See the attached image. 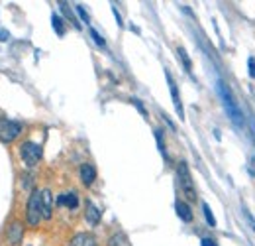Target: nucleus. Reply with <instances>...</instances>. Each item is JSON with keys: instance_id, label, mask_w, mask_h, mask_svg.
Returning <instances> with one entry per match:
<instances>
[{"instance_id": "nucleus-1", "label": "nucleus", "mask_w": 255, "mask_h": 246, "mask_svg": "<svg viewBox=\"0 0 255 246\" xmlns=\"http://www.w3.org/2000/svg\"><path fill=\"white\" fill-rule=\"evenodd\" d=\"M216 91H218V95H220V98H222V104H224V108H226L230 120L234 122L235 126H241V124H243V114H241V110H239V106H237L234 95H232L230 89L226 87V83H224V81H218V83H216Z\"/></svg>"}, {"instance_id": "nucleus-2", "label": "nucleus", "mask_w": 255, "mask_h": 246, "mask_svg": "<svg viewBox=\"0 0 255 246\" xmlns=\"http://www.w3.org/2000/svg\"><path fill=\"white\" fill-rule=\"evenodd\" d=\"M42 219H43V213H42V191L34 189L30 193L28 203H26V222L30 226H38Z\"/></svg>"}, {"instance_id": "nucleus-3", "label": "nucleus", "mask_w": 255, "mask_h": 246, "mask_svg": "<svg viewBox=\"0 0 255 246\" xmlns=\"http://www.w3.org/2000/svg\"><path fill=\"white\" fill-rule=\"evenodd\" d=\"M177 179H179V187H181L183 195L189 201H196V189H194V181L191 177L187 162H179V166H177Z\"/></svg>"}, {"instance_id": "nucleus-4", "label": "nucleus", "mask_w": 255, "mask_h": 246, "mask_svg": "<svg viewBox=\"0 0 255 246\" xmlns=\"http://www.w3.org/2000/svg\"><path fill=\"white\" fill-rule=\"evenodd\" d=\"M24 130L22 122L10 120V118H0V142L2 144H10L14 142Z\"/></svg>"}, {"instance_id": "nucleus-5", "label": "nucleus", "mask_w": 255, "mask_h": 246, "mask_svg": "<svg viewBox=\"0 0 255 246\" xmlns=\"http://www.w3.org/2000/svg\"><path fill=\"white\" fill-rule=\"evenodd\" d=\"M42 156H43V150H42L40 144H36V142H24V144H20V158H22V162H24L26 168H36L40 164Z\"/></svg>"}, {"instance_id": "nucleus-6", "label": "nucleus", "mask_w": 255, "mask_h": 246, "mask_svg": "<svg viewBox=\"0 0 255 246\" xmlns=\"http://www.w3.org/2000/svg\"><path fill=\"white\" fill-rule=\"evenodd\" d=\"M22 238H24V226H22V222H20V221L10 222L8 228H6V240H8L12 246H18V244L22 242Z\"/></svg>"}, {"instance_id": "nucleus-7", "label": "nucleus", "mask_w": 255, "mask_h": 246, "mask_svg": "<svg viewBox=\"0 0 255 246\" xmlns=\"http://www.w3.org/2000/svg\"><path fill=\"white\" fill-rule=\"evenodd\" d=\"M165 77H167V83H169V91H171V97H173V104H175V108H177V114H179V118L183 120V118H185V108H183V102H181L179 89H177V85H175V81H173V77H171L169 71H165Z\"/></svg>"}, {"instance_id": "nucleus-8", "label": "nucleus", "mask_w": 255, "mask_h": 246, "mask_svg": "<svg viewBox=\"0 0 255 246\" xmlns=\"http://www.w3.org/2000/svg\"><path fill=\"white\" fill-rule=\"evenodd\" d=\"M57 205L75 211L79 207V195H77V191H65V193H61L57 197Z\"/></svg>"}, {"instance_id": "nucleus-9", "label": "nucleus", "mask_w": 255, "mask_h": 246, "mask_svg": "<svg viewBox=\"0 0 255 246\" xmlns=\"http://www.w3.org/2000/svg\"><path fill=\"white\" fill-rule=\"evenodd\" d=\"M85 219H86V222L90 224V226H98V222H100V217H102V213H100V209L92 203V201H86L85 203Z\"/></svg>"}, {"instance_id": "nucleus-10", "label": "nucleus", "mask_w": 255, "mask_h": 246, "mask_svg": "<svg viewBox=\"0 0 255 246\" xmlns=\"http://www.w3.org/2000/svg\"><path fill=\"white\" fill-rule=\"evenodd\" d=\"M42 213H43L45 221H49L53 217V195H51L49 189L42 191Z\"/></svg>"}, {"instance_id": "nucleus-11", "label": "nucleus", "mask_w": 255, "mask_h": 246, "mask_svg": "<svg viewBox=\"0 0 255 246\" xmlns=\"http://www.w3.org/2000/svg\"><path fill=\"white\" fill-rule=\"evenodd\" d=\"M79 175H81L83 185H92L94 179H96V170H94V166H90V164H83V166L79 168Z\"/></svg>"}, {"instance_id": "nucleus-12", "label": "nucleus", "mask_w": 255, "mask_h": 246, "mask_svg": "<svg viewBox=\"0 0 255 246\" xmlns=\"http://www.w3.org/2000/svg\"><path fill=\"white\" fill-rule=\"evenodd\" d=\"M69 246H96V240H94V236L88 234V232H77V234L71 238Z\"/></svg>"}, {"instance_id": "nucleus-13", "label": "nucleus", "mask_w": 255, "mask_h": 246, "mask_svg": "<svg viewBox=\"0 0 255 246\" xmlns=\"http://www.w3.org/2000/svg\"><path fill=\"white\" fill-rule=\"evenodd\" d=\"M175 211H177V215H179V219L181 221H185V222H192V211H191V207L187 205V203H183V201H177L175 203Z\"/></svg>"}, {"instance_id": "nucleus-14", "label": "nucleus", "mask_w": 255, "mask_h": 246, "mask_svg": "<svg viewBox=\"0 0 255 246\" xmlns=\"http://www.w3.org/2000/svg\"><path fill=\"white\" fill-rule=\"evenodd\" d=\"M108 246H130V242H128V238H126L122 232H116V234L110 236Z\"/></svg>"}, {"instance_id": "nucleus-15", "label": "nucleus", "mask_w": 255, "mask_h": 246, "mask_svg": "<svg viewBox=\"0 0 255 246\" xmlns=\"http://www.w3.org/2000/svg\"><path fill=\"white\" fill-rule=\"evenodd\" d=\"M51 26H53V30L57 32V36H63V34H65V26H63V18H61V16L53 14V16H51Z\"/></svg>"}, {"instance_id": "nucleus-16", "label": "nucleus", "mask_w": 255, "mask_h": 246, "mask_svg": "<svg viewBox=\"0 0 255 246\" xmlns=\"http://www.w3.org/2000/svg\"><path fill=\"white\" fill-rule=\"evenodd\" d=\"M177 53H179V57H181V61H183V65H185V69H187V71H191V69H192V61H191V57H189L187 49H185V48H179V49H177Z\"/></svg>"}, {"instance_id": "nucleus-17", "label": "nucleus", "mask_w": 255, "mask_h": 246, "mask_svg": "<svg viewBox=\"0 0 255 246\" xmlns=\"http://www.w3.org/2000/svg\"><path fill=\"white\" fill-rule=\"evenodd\" d=\"M202 211H204V217H206L208 226H216V219H214V215H212V211H210L208 203H202Z\"/></svg>"}, {"instance_id": "nucleus-18", "label": "nucleus", "mask_w": 255, "mask_h": 246, "mask_svg": "<svg viewBox=\"0 0 255 246\" xmlns=\"http://www.w3.org/2000/svg\"><path fill=\"white\" fill-rule=\"evenodd\" d=\"M59 8H61V10L65 12V16H67V18H69V20H71V22L75 24V28H81V26H79V22L75 20V16H73V12L69 10V6H67V2H59Z\"/></svg>"}, {"instance_id": "nucleus-19", "label": "nucleus", "mask_w": 255, "mask_h": 246, "mask_svg": "<svg viewBox=\"0 0 255 246\" xmlns=\"http://www.w3.org/2000/svg\"><path fill=\"white\" fill-rule=\"evenodd\" d=\"M155 140H157V146H159V152H161V154H163V156L167 158V152H165V142H163V134H161V130H159V128L155 130Z\"/></svg>"}, {"instance_id": "nucleus-20", "label": "nucleus", "mask_w": 255, "mask_h": 246, "mask_svg": "<svg viewBox=\"0 0 255 246\" xmlns=\"http://www.w3.org/2000/svg\"><path fill=\"white\" fill-rule=\"evenodd\" d=\"M90 36H92V40L96 42V46H100L102 49H106V42L102 40V36H100V34H98L94 28H90Z\"/></svg>"}, {"instance_id": "nucleus-21", "label": "nucleus", "mask_w": 255, "mask_h": 246, "mask_svg": "<svg viewBox=\"0 0 255 246\" xmlns=\"http://www.w3.org/2000/svg\"><path fill=\"white\" fill-rule=\"evenodd\" d=\"M247 67H249V77L255 79V59H253V57L247 59Z\"/></svg>"}, {"instance_id": "nucleus-22", "label": "nucleus", "mask_w": 255, "mask_h": 246, "mask_svg": "<svg viewBox=\"0 0 255 246\" xmlns=\"http://www.w3.org/2000/svg\"><path fill=\"white\" fill-rule=\"evenodd\" d=\"M77 12H79V16L83 18V22H85V24H88V22H90V20H88V14L85 12V8H83V6H77Z\"/></svg>"}, {"instance_id": "nucleus-23", "label": "nucleus", "mask_w": 255, "mask_h": 246, "mask_svg": "<svg viewBox=\"0 0 255 246\" xmlns=\"http://www.w3.org/2000/svg\"><path fill=\"white\" fill-rule=\"evenodd\" d=\"M132 102H134V104H136V106H138V110H140V112H142V114H144V118H148V110H146V108H144V104H142V102H140V100H138V98H132Z\"/></svg>"}, {"instance_id": "nucleus-24", "label": "nucleus", "mask_w": 255, "mask_h": 246, "mask_svg": "<svg viewBox=\"0 0 255 246\" xmlns=\"http://www.w3.org/2000/svg\"><path fill=\"white\" fill-rule=\"evenodd\" d=\"M200 244H202V246H218L212 238H202V240H200Z\"/></svg>"}, {"instance_id": "nucleus-25", "label": "nucleus", "mask_w": 255, "mask_h": 246, "mask_svg": "<svg viewBox=\"0 0 255 246\" xmlns=\"http://www.w3.org/2000/svg\"><path fill=\"white\" fill-rule=\"evenodd\" d=\"M243 213H245V217H247V219H249V221H251V224H253V228H255V219H253V217H251V215H249V213H247V211H243Z\"/></svg>"}]
</instances>
